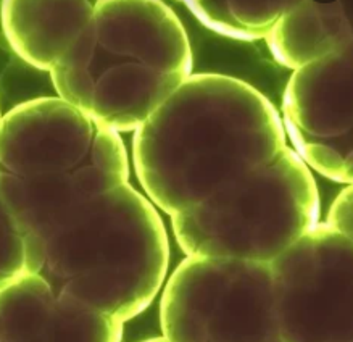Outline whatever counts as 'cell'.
<instances>
[{"instance_id": "6da1fadb", "label": "cell", "mask_w": 353, "mask_h": 342, "mask_svg": "<svg viewBox=\"0 0 353 342\" xmlns=\"http://www.w3.org/2000/svg\"><path fill=\"white\" fill-rule=\"evenodd\" d=\"M281 115L260 91L226 74H192L134 131L132 160L152 205L170 217L284 147Z\"/></svg>"}, {"instance_id": "7a4b0ae2", "label": "cell", "mask_w": 353, "mask_h": 342, "mask_svg": "<svg viewBox=\"0 0 353 342\" xmlns=\"http://www.w3.org/2000/svg\"><path fill=\"white\" fill-rule=\"evenodd\" d=\"M49 73L68 105L114 132L136 131L192 76V49L166 3L99 0Z\"/></svg>"}, {"instance_id": "3957f363", "label": "cell", "mask_w": 353, "mask_h": 342, "mask_svg": "<svg viewBox=\"0 0 353 342\" xmlns=\"http://www.w3.org/2000/svg\"><path fill=\"white\" fill-rule=\"evenodd\" d=\"M42 245L39 276L55 294L123 325L150 305L168 272L163 221L130 183L81 205Z\"/></svg>"}, {"instance_id": "277c9868", "label": "cell", "mask_w": 353, "mask_h": 342, "mask_svg": "<svg viewBox=\"0 0 353 342\" xmlns=\"http://www.w3.org/2000/svg\"><path fill=\"white\" fill-rule=\"evenodd\" d=\"M171 221L188 256L270 265L318 225L319 194L312 171L285 145Z\"/></svg>"}, {"instance_id": "5b68a950", "label": "cell", "mask_w": 353, "mask_h": 342, "mask_svg": "<svg viewBox=\"0 0 353 342\" xmlns=\"http://www.w3.org/2000/svg\"><path fill=\"white\" fill-rule=\"evenodd\" d=\"M0 171L73 189L85 201L130 183L118 132L59 97H41L0 118Z\"/></svg>"}, {"instance_id": "8992f818", "label": "cell", "mask_w": 353, "mask_h": 342, "mask_svg": "<svg viewBox=\"0 0 353 342\" xmlns=\"http://www.w3.org/2000/svg\"><path fill=\"white\" fill-rule=\"evenodd\" d=\"M170 342H281L270 265L188 256L160 303Z\"/></svg>"}, {"instance_id": "52a82bcc", "label": "cell", "mask_w": 353, "mask_h": 342, "mask_svg": "<svg viewBox=\"0 0 353 342\" xmlns=\"http://www.w3.org/2000/svg\"><path fill=\"white\" fill-rule=\"evenodd\" d=\"M352 242L318 223L270 263L281 342H353Z\"/></svg>"}, {"instance_id": "ba28073f", "label": "cell", "mask_w": 353, "mask_h": 342, "mask_svg": "<svg viewBox=\"0 0 353 342\" xmlns=\"http://www.w3.org/2000/svg\"><path fill=\"white\" fill-rule=\"evenodd\" d=\"M281 123L290 149L308 170L352 184L353 46L294 71L285 86Z\"/></svg>"}, {"instance_id": "9c48e42d", "label": "cell", "mask_w": 353, "mask_h": 342, "mask_svg": "<svg viewBox=\"0 0 353 342\" xmlns=\"http://www.w3.org/2000/svg\"><path fill=\"white\" fill-rule=\"evenodd\" d=\"M95 2H26L2 3L0 20L13 52L37 70L50 71L70 49L92 17Z\"/></svg>"}, {"instance_id": "30bf717a", "label": "cell", "mask_w": 353, "mask_h": 342, "mask_svg": "<svg viewBox=\"0 0 353 342\" xmlns=\"http://www.w3.org/2000/svg\"><path fill=\"white\" fill-rule=\"evenodd\" d=\"M271 55L289 70H300L323 57L353 46V26L345 3H294L266 36Z\"/></svg>"}, {"instance_id": "8fae6325", "label": "cell", "mask_w": 353, "mask_h": 342, "mask_svg": "<svg viewBox=\"0 0 353 342\" xmlns=\"http://www.w3.org/2000/svg\"><path fill=\"white\" fill-rule=\"evenodd\" d=\"M294 0H190L184 6L210 31L229 39H266Z\"/></svg>"}, {"instance_id": "7c38bea8", "label": "cell", "mask_w": 353, "mask_h": 342, "mask_svg": "<svg viewBox=\"0 0 353 342\" xmlns=\"http://www.w3.org/2000/svg\"><path fill=\"white\" fill-rule=\"evenodd\" d=\"M352 186L343 189V191L336 197V201L332 202L331 208H329L327 220L324 225L331 228L332 231L343 234L347 237H352Z\"/></svg>"}, {"instance_id": "4fadbf2b", "label": "cell", "mask_w": 353, "mask_h": 342, "mask_svg": "<svg viewBox=\"0 0 353 342\" xmlns=\"http://www.w3.org/2000/svg\"><path fill=\"white\" fill-rule=\"evenodd\" d=\"M10 223H15V221L12 220V217L8 215V212L6 210V207H3L2 201H0V226L10 225Z\"/></svg>"}, {"instance_id": "5bb4252c", "label": "cell", "mask_w": 353, "mask_h": 342, "mask_svg": "<svg viewBox=\"0 0 353 342\" xmlns=\"http://www.w3.org/2000/svg\"><path fill=\"white\" fill-rule=\"evenodd\" d=\"M144 342H170V341H166L163 336L161 337H154V339H147V341H144Z\"/></svg>"}, {"instance_id": "9a60e30c", "label": "cell", "mask_w": 353, "mask_h": 342, "mask_svg": "<svg viewBox=\"0 0 353 342\" xmlns=\"http://www.w3.org/2000/svg\"><path fill=\"white\" fill-rule=\"evenodd\" d=\"M0 118H2V113H0Z\"/></svg>"}]
</instances>
